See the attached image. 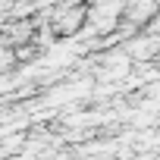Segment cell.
Masks as SVG:
<instances>
[{"mask_svg": "<svg viewBox=\"0 0 160 160\" xmlns=\"http://www.w3.org/2000/svg\"><path fill=\"white\" fill-rule=\"evenodd\" d=\"M78 22H82V13L69 10V13H63V16L57 19V28H60V32H75V28H78Z\"/></svg>", "mask_w": 160, "mask_h": 160, "instance_id": "cell-2", "label": "cell"}, {"mask_svg": "<svg viewBox=\"0 0 160 160\" xmlns=\"http://www.w3.org/2000/svg\"><path fill=\"white\" fill-rule=\"evenodd\" d=\"M154 13H157V0H129V19L148 22Z\"/></svg>", "mask_w": 160, "mask_h": 160, "instance_id": "cell-1", "label": "cell"}]
</instances>
